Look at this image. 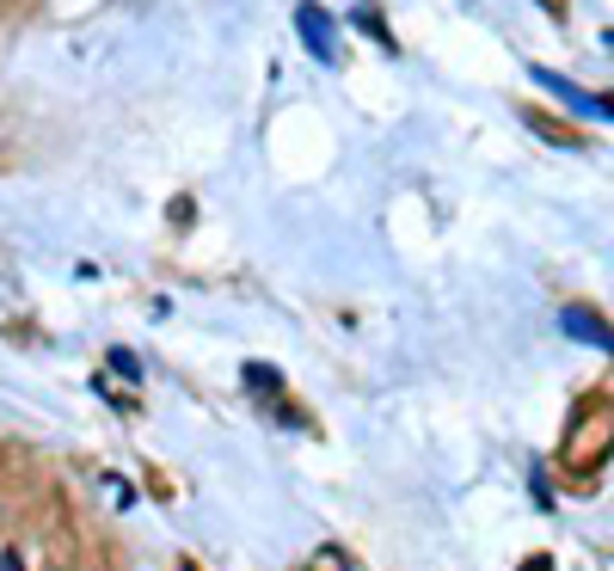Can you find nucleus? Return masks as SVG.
I'll list each match as a JSON object with an SVG mask.
<instances>
[{"instance_id": "1", "label": "nucleus", "mask_w": 614, "mask_h": 571, "mask_svg": "<svg viewBox=\"0 0 614 571\" xmlns=\"http://www.w3.org/2000/svg\"><path fill=\"white\" fill-rule=\"evenodd\" d=\"M295 31H301V43L320 55V62H338V26H332V13H326V7L301 0V7H295Z\"/></svg>"}, {"instance_id": "2", "label": "nucleus", "mask_w": 614, "mask_h": 571, "mask_svg": "<svg viewBox=\"0 0 614 571\" xmlns=\"http://www.w3.org/2000/svg\"><path fill=\"white\" fill-rule=\"evenodd\" d=\"M534 80H541V86H548V93H560L565 105L577 111V118L614 123V105H608V99H596V93H584V86H572V80H560V74H553V68H534Z\"/></svg>"}, {"instance_id": "3", "label": "nucleus", "mask_w": 614, "mask_h": 571, "mask_svg": "<svg viewBox=\"0 0 614 571\" xmlns=\"http://www.w3.org/2000/svg\"><path fill=\"white\" fill-rule=\"evenodd\" d=\"M560 326H565L572 338H584V345H596V350H608V357H614V326L596 314V307H565Z\"/></svg>"}, {"instance_id": "4", "label": "nucleus", "mask_w": 614, "mask_h": 571, "mask_svg": "<svg viewBox=\"0 0 614 571\" xmlns=\"http://www.w3.org/2000/svg\"><path fill=\"white\" fill-rule=\"evenodd\" d=\"M241 381L253 387V394H265V399H270V394H283V375H277V369H265V363H246Z\"/></svg>"}, {"instance_id": "5", "label": "nucleus", "mask_w": 614, "mask_h": 571, "mask_svg": "<svg viewBox=\"0 0 614 571\" xmlns=\"http://www.w3.org/2000/svg\"><path fill=\"white\" fill-rule=\"evenodd\" d=\"M357 26L369 31V38H381V50L393 55V38H388V26H381V13H375V7H357Z\"/></svg>"}, {"instance_id": "6", "label": "nucleus", "mask_w": 614, "mask_h": 571, "mask_svg": "<svg viewBox=\"0 0 614 571\" xmlns=\"http://www.w3.org/2000/svg\"><path fill=\"white\" fill-rule=\"evenodd\" d=\"M111 369H117V375H130V381H142V363H135L130 350H111Z\"/></svg>"}, {"instance_id": "7", "label": "nucleus", "mask_w": 614, "mask_h": 571, "mask_svg": "<svg viewBox=\"0 0 614 571\" xmlns=\"http://www.w3.org/2000/svg\"><path fill=\"white\" fill-rule=\"evenodd\" d=\"M0 571H25V565H19V559H13V553H0Z\"/></svg>"}, {"instance_id": "8", "label": "nucleus", "mask_w": 614, "mask_h": 571, "mask_svg": "<svg viewBox=\"0 0 614 571\" xmlns=\"http://www.w3.org/2000/svg\"><path fill=\"white\" fill-rule=\"evenodd\" d=\"M522 571H553V559H529V565H522Z\"/></svg>"}, {"instance_id": "9", "label": "nucleus", "mask_w": 614, "mask_h": 571, "mask_svg": "<svg viewBox=\"0 0 614 571\" xmlns=\"http://www.w3.org/2000/svg\"><path fill=\"white\" fill-rule=\"evenodd\" d=\"M185 571H197V565H185Z\"/></svg>"}]
</instances>
